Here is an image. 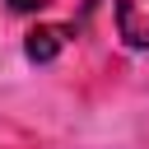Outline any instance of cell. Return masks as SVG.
<instances>
[{
    "instance_id": "obj_1",
    "label": "cell",
    "mask_w": 149,
    "mask_h": 149,
    "mask_svg": "<svg viewBox=\"0 0 149 149\" xmlns=\"http://www.w3.org/2000/svg\"><path fill=\"white\" fill-rule=\"evenodd\" d=\"M116 33L130 51H149V0H116Z\"/></svg>"
},
{
    "instance_id": "obj_2",
    "label": "cell",
    "mask_w": 149,
    "mask_h": 149,
    "mask_svg": "<svg viewBox=\"0 0 149 149\" xmlns=\"http://www.w3.org/2000/svg\"><path fill=\"white\" fill-rule=\"evenodd\" d=\"M56 51H61V28H37L28 37V56L33 61H51Z\"/></svg>"
},
{
    "instance_id": "obj_3",
    "label": "cell",
    "mask_w": 149,
    "mask_h": 149,
    "mask_svg": "<svg viewBox=\"0 0 149 149\" xmlns=\"http://www.w3.org/2000/svg\"><path fill=\"white\" fill-rule=\"evenodd\" d=\"M14 14H37V9H47V0H5Z\"/></svg>"
}]
</instances>
